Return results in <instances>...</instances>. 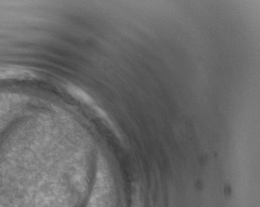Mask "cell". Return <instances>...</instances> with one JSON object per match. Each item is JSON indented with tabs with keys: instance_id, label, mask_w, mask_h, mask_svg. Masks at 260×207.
<instances>
[{
	"instance_id": "cell-1",
	"label": "cell",
	"mask_w": 260,
	"mask_h": 207,
	"mask_svg": "<svg viewBox=\"0 0 260 207\" xmlns=\"http://www.w3.org/2000/svg\"><path fill=\"white\" fill-rule=\"evenodd\" d=\"M66 90H67L73 96L76 97L77 99H80L81 101L85 102V103L89 104V105L93 104V99H92L87 93L85 92L82 89L78 88L76 86H74V85H68L67 87H66Z\"/></svg>"
},
{
	"instance_id": "cell-2",
	"label": "cell",
	"mask_w": 260,
	"mask_h": 207,
	"mask_svg": "<svg viewBox=\"0 0 260 207\" xmlns=\"http://www.w3.org/2000/svg\"><path fill=\"white\" fill-rule=\"evenodd\" d=\"M29 74V72L22 71L19 69H0V78H10L14 76H26Z\"/></svg>"
}]
</instances>
